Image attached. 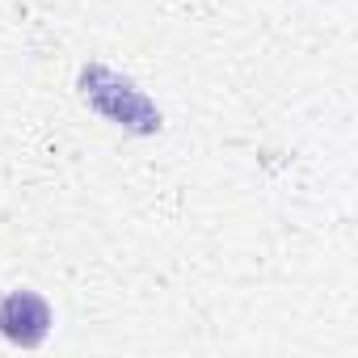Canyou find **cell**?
<instances>
[{"mask_svg": "<svg viewBox=\"0 0 358 358\" xmlns=\"http://www.w3.org/2000/svg\"><path fill=\"white\" fill-rule=\"evenodd\" d=\"M76 93H80V101H85L93 114H101L106 122H114V127L127 131V135L148 139V135H160V127H164L160 106H156L131 76H122L118 68H110V64H101V59H89V64L76 72Z\"/></svg>", "mask_w": 358, "mask_h": 358, "instance_id": "cell-1", "label": "cell"}, {"mask_svg": "<svg viewBox=\"0 0 358 358\" xmlns=\"http://www.w3.org/2000/svg\"><path fill=\"white\" fill-rule=\"evenodd\" d=\"M55 329V312L51 303L30 291V287H17L9 295H0V337L9 345H22V350H38Z\"/></svg>", "mask_w": 358, "mask_h": 358, "instance_id": "cell-2", "label": "cell"}]
</instances>
